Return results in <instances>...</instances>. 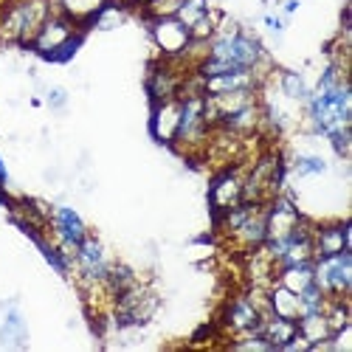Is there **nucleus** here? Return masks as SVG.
<instances>
[{
  "mask_svg": "<svg viewBox=\"0 0 352 352\" xmlns=\"http://www.w3.org/2000/svg\"><path fill=\"white\" fill-rule=\"evenodd\" d=\"M82 40H85V32L74 20H68L65 14L51 12L48 20L40 25V32L34 34V40L28 43V48L45 63L65 65L74 60V54L79 51Z\"/></svg>",
  "mask_w": 352,
  "mask_h": 352,
  "instance_id": "nucleus-1",
  "label": "nucleus"
},
{
  "mask_svg": "<svg viewBox=\"0 0 352 352\" xmlns=\"http://www.w3.org/2000/svg\"><path fill=\"white\" fill-rule=\"evenodd\" d=\"M51 14V0H0V40L25 45Z\"/></svg>",
  "mask_w": 352,
  "mask_h": 352,
  "instance_id": "nucleus-2",
  "label": "nucleus"
},
{
  "mask_svg": "<svg viewBox=\"0 0 352 352\" xmlns=\"http://www.w3.org/2000/svg\"><path fill=\"white\" fill-rule=\"evenodd\" d=\"M212 130L214 127L206 122V116H203V96H186V99H181V127H178V135H175L169 150L184 155L186 161H203Z\"/></svg>",
  "mask_w": 352,
  "mask_h": 352,
  "instance_id": "nucleus-3",
  "label": "nucleus"
},
{
  "mask_svg": "<svg viewBox=\"0 0 352 352\" xmlns=\"http://www.w3.org/2000/svg\"><path fill=\"white\" fill-rule=\"evenodd\" d=\"M313 282L327 296H349L352 293V251H341L336 256H316Z\"/></svg>",
  "mask_w": 352,
  "mask_h": 352,
  "instance_id": "nucleus-4",
  "label": "nucleus"
},
{
  "mask_svg": "<svg viewBox=\"0 0 352 352\" xmlns=\"http://www.w3.org/2000/svg\"><path fill=\"white\" fill-rule=\"evenodd\" d=\"M189 74V68H184L178 60H155L146 68V79H144V91L150 104L155 102H166V99H178L181 96V85L184 76Z\"/></svg>",
  "mask_w": 352,
  "mask_h": 352,
  "instance_id": "nucleus-5",
  "label": "nucleus"
},
{
  "mask_svg": "<svg viewBox=\"0 0 352 352\" xmlns=\"http://www.w3.org/2000/svg\"><path fill=\"white\" fill-rule=\"evenodd\" d=\"M48 234L51 240L63 248V254L74 262V254L79 248V243L91 234V228H87L85 217L71 209V206H54L51 214H48Z\"/></svg>",
  "mask_w": 352,
  "mask_h": 352,
  "instance_id": "nucleus-6",
  "label": "nucleus"
},
{
  "mask_svg": "<svg viewBox=\"0 0 352 352\" xmlns=\"http://www.w3.org/2000/svg\"><path fill=\"white\" fill-rule=\"evenodd\" d=\"M110 256H107V248L104 243L96 237V234L91 231L87 237L79 243L76 254H74V271L85 285H102L107 279V271H110Z\"/></svg>",
  "mask_w": 352,
  "mask_h": 352,
  "instance_id": "nucleus-7",
  "label": "nucleus"
},
{
  "mask_svg": "<svg viewBox=\"0 0 352 352\" xmlns=\"http://www.w3.org/2000/svg\"><path fill=\"white\" fill-rule=\"evenodd\" d=\"M243 181H245V164H228L214 172L209 184V206L214 214H223L243 203Z\"/></svg>",
  "mask_w": 352,
  "mask_h": 352,
  "instance_id": "nucleus-8",
  "label": "nucleus"
},
{
  "mask_svg": "<svg viewBox=\"0 0 352 352\" xmlns=\"http://www.w3.org/2000/svg\"><path fill=\"white\" fill-rule=\"evenodd\" d=\"M146 32H150V40H153L155 51L164 56V60H178L192 43L189 28L178 17H153V20H146Z\"/></svg>",
  "mask_w": 352,
  "mask_h": 352,
  "instance_id": "nucleus-9",
  "label": "nucleus"
},
{
  "mask_svg": "<svg viewBox=\"0 0 352 352\" xmlns=\"http://www.w3.org/2000/svg\"><path fill=\"white\" fill-rule=\"evenodd\" d=\"M259 318H262V313L254 307V302L245 293H237V296H231L220 310V330L231 338L243 336V333H256Z\"/></svg>",
  "mask_w": 352,
  "mask_h": 352,
  "instance_id": "nucleus-10",
  "label": "nucleus"
},
{
  "mask_svg": "<svg viewBox=\"0 0 352 352\" xmlns=\"http://www.w3.org/2000/svg\"><path fill=\"white\" fill-rule=\"evenodd\" d=\"M305 220V214L299 212L296 200H293V195L287 189H282L279 195H274L268 203H265V228H268V237H282V234L293 231L299 223Z\"/></svg>",
  "mask_w": 352,
  "mask_h": 352,
  "instance_id": "nucleus-11",
  "label": "nucleus"
},
{
  "mask_svg": "<svg viewBox=\"0 0 352 352\" xmlns=\"http://www.w3.org/2000/svg\"><path fill=\"white\" fill-rule=\"evenodd\" d=\"M313 251H316V256H336L341 251H352L349 220L313 223Z\"/></svg>",
  "mask_w": 352,
  "mask_h": 352,
  "instance_id": "nucleus-12",
  "label": "nucleus"
},
{
  "mask_svg": "<svg viewBox=\"0 0 352 352\" xmlns=\"http://www.w3.org/2000/svg\"><path fill=\"white\" fill-rule=\"evenodd\" d=\"M181 127V99H166L150 104V135L161 146H172Z\"/></svg>",
  "mask_w": 352,
  "mask_h": 352,
  "instance_id": "nucleus-13",
  "label": "nucleus"
},
{
  "mask_svg": "<svg viewBox=\"0 0 352 352\" xmlns=\"http://www.w3.org/2000/svg\"><path fill=\"white\" fill-rule=\"evenodd\" d=\"M3 321H0V346L3 349H25L28 346V324L17 302H3Z\"/></svg>",
  "mask_w": 352,
  "mask_h": 352,
  "instance_id": "nucleus-14",
  "label": "nucleus"
},
{
  "mask_svg": "<svg viewBox=\"0 0 352 352\" xmlns=\"http://www.w3.org/2000/svg\"><path fill=\"white\" fill-rule=\"evenodd\" d=\"M265 79L276 87V94H279L282 99H287V102H293V104H299V107H302V104L310 99V94H313V87L307 85V79H305L299 71L274 68Z\"/></svg>",
  "mask_w": 352,
  "mask_h": 352,
  "instance_id": "nucleus-15",
  "label": "nucleus"
},
{
  "mask_svg": "<svg viewBox=\"0 0 352 352\" xmlns=\"http://www.w3.org/2000/svg\"><path fill=\"white\" fill-rule=\"evenodd\" d=\"M265 237H268V228H265V203H259V206H254V212L245 217V223L237 231H234L228 240H234V245H237L245 254V251H254L259 245H265Z\"/></svg>",
  "mask_w": 352,
  "mask_h": 352,
  "instance_id": "nucleus-16",
  "label": "nucleus"
},
{
  "mask_svg": "<svg viewBox=\"0 0 352 352\" xmlns=\"http://www.w3.org/2000/svg\"><path fill=\"white\" fill-rule=\"evenodd\" d=\"M245 279L256 287H271L276 282V259L265 251V245L245 251Z\"/></svg>",
  "mask_w": 352,
  "mask_h": 352,
  "instance_id": "nucleus-17",
  "label": "nucleus"
},
{
  "mask_svg": "<svg viewBox=\"0 0 352 352\" xmlns=\"http://www.w3.org/2000/svg\"><path fill=\"white\" fill-rule=\"evenodd\" d=\"M256 333L265 338L274 349H285L293 338L299 336V330H296V321H290V318H282V316H274V313H265L259 318V327H256Z\"/></svg>",
  "mask_w": 352,
  "mask_h": 352,
  "instance_id": "nucleus-18",
  "label": "nucleus"
},
{
  "mask_svg": "<svg viewBox=\"0 0 352 352\" xmlns=\"http://www.w3.org/2000/svg\"><path fill=\"white\" fill-rule=\"evenodd\" d=\"M104 3L107 0H51V12L65 14L68 20H74L82 28V32H87Z\"/></svg>",
  "mask_w": 352,
  "mask_h": 352,
  "instance_id": "nucleus-19",
  "label": "nucleus"
},
{
  "mask_svg": "<svg viewBox=\"0 0 352 352\" xmlns=\"http://www.w3.org/2000/svg\"><path fill=\"white\" fill-rule=\"evenodd\" d=\"M296 330H299V338L307 344V349H318L321 344H333V330H330V321L321 313H305L296 318Z\"/></svg>",
  "mask_w": 352,
  "mask_h": 352,
  "instance_id": "nucleus-20",
  "label": "nucleus"
},
{
  "mask_svg": "<svg viewBox=\"0 0 352 352\" xmlns=\"http://www.w3.org/2000/svg\"><path fill=\"white\" fill-rule=\"evenodd\" d=\"M268 313L282 316V318H290V321H296V318L302 316L299 293H293V290L282 287L279 282H274V285L268 287Z\"/></svg>",
  "mask_w": 352,
  "mask_h": 352,
  "instance_id": "nucleus-21",
  "label": "nucleus"
},
{
  "mask_svg": "<svg viewBox=\"0 0 352 352\" xmlns=\"http://www.w3.org/2000/svg\"><path fill=\"white\" fill-rule=\"evenodd\" d=\"M287 172H293L296 178H321V175L330 172V164L324 155H316V153H296L287 161Z\"/></svg>",
  "mask_w": 352,
  "mask_h": 352,
  "instance_id": "nucleus-22",
  "label": "nucleus"
},
{
  "mask_svg": "<svg viewBox=\"0 0 352 352\" xmlns=\"http://www.w3.org/2000/svg\"><path fill=\"white\" fill-rule=\"evenodd\" d=\"M276 282L293 293L305 290L310 282H313V262H305V265H285V268H276Z\"/></svg>",
  "mask_w": 352,
  "mask_h": 352,
  "instance_id": "nucleus-23",
  "label": "nucleus"
},
{
  "mask_svg": "<svg viewBox=\"0 0 352 352\" xmlns=\"http://www.w3.org/2000/svg\"><path fill=\"white\" fill-rule=\"evenodd\" d=\"M138 282V274L127 265V262H110V271H107V279H104V287L110 290V296L116 299L119 293H124L127 287H133Z\"/></svg>",
  "mask_w": 352,
  "mask_h": 352,
  "instance_id": "nucleus-24",
  "label": "nucleus"
},
{
  "mask_svg": "<svg viewBox=\"0 0 352 352\" xmlns=\"http://www.w3.org/2000/svg\"><path fill=\"white\" fill-rule=\"evenodd\" d=\"M327 293L321 290L316 282H310L305 290H299V305H302V316L305 313H321L324 310V305H327Z\"/></svg>",
  "mask_w": 352,
  "mask_h": 352,
  "instance_id": "nucleus-25",
  "label": "nucleus"
},
{
  "mask_svg": "<svg viewBox=\"0 0 352 352\" xmlns=\"http://www.w3.org/2000/svg\"><path fill=\"white\" fill-rule=\"evenodd\" d=\"M209 0H186V3L178 9V12H175V17H178L186 28H192L197 20H203V17H206L209 14Z\"/></svg>",
  "mask_w": 352,
  "mask_h": 352,
  "instance_id": "nucleus-26",
  "label": "nucleus"
},
{
  "mask_svg": "<svg viewBox=\"0 0 352 352\" xmlns=\"http://www.w3.org/2000/svg\"><path fill=\"white\" fill-rule=\"evenodd\" d=\"M220 12H214V9H209V14L203 17V20H197L192 28H189V34H192V40H197V43H209L212 37H214V32H217V25H220Z\"/></svg>",
  "mask_w": 352,
  "mask_h": 352,
  "instance_id": "nucleus-27",
  "label": "nucleus"
},
{
  "mask_svg": "<svg viewBox=\"0 0 352 352\" xmlns=\"http://www.w3.org/2000/svg\"><path fill=\"white\" fill-rule=\"evenodd\" d=\"M184 3H186V0H155V3L144 12V17L146 20H153V17H175V12H178Z\"/></svg>",
  "mask_w": 352,
  "mask_h": 352,
  "instance_id": "nucleus-28",
  "label": "nucleus"
},
{
  "mask_svg": "<svg viewBox=\"0 0 352 352\" xmlns=\"http://www.w3.org/2000/svg\"><path fill=\"white\" fill-rule=\"evenodd\" d=\"M68 102H71V96H68L65 87H60V85H54V87H48V91H45V104L54 113H65L68 110Z\"/></svg>",
  "mask_w": 352,
  "mask_h": 352,
  "instance_id": "nucleus-29",
  "label": "nucleus"
},
{
  "mask_svg": "<svg viewBox=\"0 0 352 352\" xmlns=\"http://www.w3.org/2000/svg\"><path fill=\"white\" fill-rule=\"evenodd\" d=\"M262 23H265V25L271 28V32H274L276 37L285 32V20H282V17H276V14H265V17H262Z\"/></svg>",
  "mask_w": 352,
  "mask_h": 352,
  "instance_id": "nucleus-30",
  "label": "nucleus"
},
{
  "mask_svg": "<svg viewBox=\"0 0 352 352\" xmlns=\"http://www.w3.org/2000/svg\"><path fill=\"white\" fill-rule=\"evenodd\" d=\"M153 3H155V0H127V6H130V9H135V12H141V14H144L146 9H150Z\"/></svg>",
  "mask_w": 352,
  "mask_h": 352,
  "instance_id": "nucleus-31",
  "label": "nucleus"
},
{
  "mask_svg": "<svg viewBox=\"0 0 352 352\" xmlns=\"http://www.w3.org/2000/svg\"><path fill=\"white\" fill-rule=\"evenodd\" d=\"M299 0H285V6H282V12H285V17H290V14H296L299 12Z\"/></svg>",
  "mask_w": 352,
  "mask_h": 352,
  "instance_id": "nucleus-32",
  "label": "nucleus"
},
{
  "mask_svg": "<svg viewBox=\"0 0 352 352\" xmlns=\"http://www.w3.org/2000/svg\"><path fill=\"white\" fill-rule=\"evenodd\" d=\"M0 186H9V169H6V161H3V155H0Z\"/></svg>",
  "mask_w": 352,
  "mask_h": 352,
  "instance_id": "nucleus-33",
  "label": "nucleus"
},
{
  "mask_svg": "<svg viewBox=\"0 0 352 352\" xmlns=\"http://www.w3.org/2000/svg\"><path fill=\"white\" fill-rule=\"evenodd\" d=\"M3 206H9V197H6V189L0 186V209H3Z\"/></svg>",
  "mask_w": 352,
  "mask_h": 352,
  "instance_id": "nucleus-34",
  "label": "nucleus"
},
{
  "mask_svg": "<svg viewBox=\"0 0 352 352\" xmlns=\"http://www.w3.org/2000/svg\"><path fill=\"white\" fill-rule=\"evenodd\" d=\"M116 3H127V0H116Z\"/></svg>",
  "mask_w": 352,
  "mask_h": 352,
  "instance_id": "nucleus-35",
  "label": "nucleus"
}]
</instances>
